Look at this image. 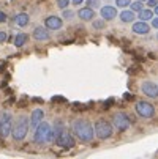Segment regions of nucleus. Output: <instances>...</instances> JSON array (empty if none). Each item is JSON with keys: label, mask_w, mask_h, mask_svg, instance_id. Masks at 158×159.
I'll return each mask as SVG.
<instances>
[{"label": "nucleus", "mask_w": 158, "mask_h": 159, "mask_svg": "<svg viewBox=\"0 0 158 159\" xmlns=\"http://www.w3.org/2000/svg\"><path fill=\"white\" fill-rule=\"evenodd\" d=\"M71 129H73V134L81 142H92L93 137H95L93 126L90 125V121H87V120H76V121H73Z\"/></svg>", "instance_id": "1"}, {"label": "nucleus", "mask_w": 158, "mask_h": 159, "mask_svg": "<svg viewBox=\"0 0 158 159\" xmlns=\"http://www.w3.org/2000/svg\"><path fill=\"white\" fill-rule=\"evenodd\" d=\"M30 129V121L26 115H21L16 118V121H13V129H11V137L16 142H21L27 137V132Z\"/></svg>", "instance_id": "2"}, {"label": "nucleus", "mask_w": 158, "mask_h": 159, "mask_svg": "<svg viewBox=\"0 0 158 159\" xmlns=\"http://www.w3.org/2000/svg\"><path fill=\"white\" fill-rule=\"evenodd\" d=\"M93 131H95V137H98L100 140H108L112 135V132H114L112 131V125L104 118H100L95 121Z\"/></svg>", "instance_id": "3"}, {"label": "nucleus", "mask_w": 158, "mask_h": 159, "mask_svg": "<svg viewBox=\"0 0 158 159\" xmlns=\"http://www.w3.org/2000/svg\"><path fill=\"white\" fill-rule=\"evenodd\" d=\"M11 129H13V115L10 112L3 110L0 115V137H8L11 135Z\"/></svg>", "instance_id": "4"}, {"label": "nucleus", "mask_w": 158, "mask_h": 159, "mask_svg": "<svg viewBox=\"0 0 158 159\" xmlns=\"http://www.w3.org/2000/svg\"><path fill=\"white\" fill-rule=\"evenodd\" d=\"M51 131V125L48 121H41L36 128H35V134H33V142L35 143H46L48 142V135Z\"/></svg>", "instance_id": "5"}, {"label": "nucleus", "mask_w": 158, "mask_h": 159, "mask_svg": "<svg viewBox=\"0 0 158 159\" xmlns=\"http://www.w3.org/2000/svg\"><path fill=\"white\" fill-rule=\"evenodd\" d=\"M112 126L117 131H127L131 126V120L125 112H117L112 115Z\"/></svg>", "instance_id": "6"}, {"label": "nucleus", "mask_w": 158, "mask_h": 159, "mask_svg": "<svg viewBox=\"0 0 158 159\" xmlns=\"http://www.w3.org/2000/svg\"><path fill=\"white\" fill-rule=\"evenodd\" d=\"M55 143H57V147H60V148H73V147L76 145L74 137H73L68 131H65V129L59 132V135L55 137Z\"/></svg>", "instance_id": "7"}, {"label": "nucleus", "mask_w": 158, "mask_h": 159, "mask_svg": "<svg viewBox=\"0 0 158 159\" xmlns=\"http://www.w3.org/2000/svg\"><path fill=\"white\" fill-rule=\"evenodd\" d=\"M134 109H136L138 115L142 117V118H152L155 115V107L150 102H147V101H138Z\"/></svg>", "instance_id": "8"}, {"label": "nucleus", "mask_w": 158, "mask_h": 159, "mask_svg": "<svg viewBox=\"0 0 158 159\" xmlns=\"http://www.w3.org/2000/svg\"><path fill=\"white\" fill-rule=\"evenodd\" d=\"M141 90H142V93H144L146 96H149V98H152V99L158 98V85H156L155 82H152V80L142 82Z\"/></svg>", "instance_id": "9"}, {"label": "nucleus", "mask_w": 158, "mask_h": 159, "mask_svg": "<svg viewBox=\"0 0 158 159\" xmlns=\"http://www.w3.org/2000/svg\"><path fill=\"white\" fill-rule=\"evenodd\" d=\"M62 25H63V20L59 16H48L44 19V27L49 30H59L62 29Z\"/></svg>", "instance_id": "10"}, {"label": "nucleus", "mask_w": 158, "mask_h": 159, "mask_svg": "<svg viewBox=\"0 0 158 159\" xmlns=\"http://www.w3.org/2000/svg\"><path fill=\"white\" fill-rule=\"evenodd\" d=\"M100 14L104 20H112L117 16V8H114L112 5H104L100 8Z\"/></svg>", "instance_id": "11"}, {"label": "nucleus", "mask_w": 158, "mask_h": 159, "mask_svg": "<svg viewBox=\"0 0 158 159\" xmlns=\"http://www.w3.org/2000/svg\"><path fill=\"white\" fill-rule=\"evenodd\" d=\"M43 118H44V112L41 110V109H35L33 112H32V115L29 117V121H30V128L32 129H35L41 121H43Z\"/></svg>", "instance_id": "12"}, {"label": "nucleus", "mask_w": 158, "mask_h": 159, "mask_svg": "<svg viewBox=\"0 0 158 159\" xmlns=\"http://www.w3.org/2000/svg\"><path fill=\"white\" fill-rule=\"evenodd\" d=\"M33 38L36 41H48L51 38L49 29H46V27H35L33 29Z\"/></svg>", "instance_id": "13"}, {"label": "nucleus", "mask_w": 158, "mask_h": 159, "mask_svg": "<svg viewBox=\"0 0 158 159\" xmlns=\"http://www.w3.org/2000/svg\"><path fill=\"white\" fill-rule=\"evenodd\" d=\"M149 30H150V27L146 20H138L133 24V33H136V35H147Z\"/></svg>", "instance_id": "14"}, {"label": "nucleus", "mask_w": 158, "mask_h": 159, "mask_svg": "<svg viewBox=\"0 0 158 159\" xmlns=\"http://www.w3.org/2000/svg\"><path fill=\"white\" fill-rule=\"evenodd\" d=\"M29 22H30V17H29L27 13H19L13 17V24L16 27H27Z\"/></svg>", "instance_id": "15"}, {"label": "nucleus", "mask_w": 158, "mask_h": 159, "mask_svg": "<svg viewBox=\"0 0 158 159\" xmlns=\"http://www.w3.org/2000/svg\"><path fill=\"white\" fill-rule=\"evenodd\" d=\"M78 16H79V19H81V20H92V19L95 17V10L89 8V7L81 8V10L78 11Z\"/></svg>", "instance_id": "16"}, {"label": "nucleus", "mask_w": 158, "mask_h": 159, "mask_svg": "<svg viewBox=\"0 0 158 159\" xmlns=\"http://www.w3.org/2000/svg\"><path fill=\"white\" fill-rule=\"evenodd\" d=\"M120 20L123 22V24H130V22L134 20V11L131 10H123L120 13Z\"/></svg>", "instance_id": "17"}, {"label": "nucleus", "mask_w": 158, "mask_h": 159, "mask_svg": "<svg viewBox=\"0 0 158 159\" xmlns=\"http://www.w3.org/2000/svg\"><path fill=\"white\" fill-rule=\"evenodd\" d=\"M138 16H139V20H152V17H153V11L149 8V10H141L139 13H138Z\"/></svg>", "instance_id": "18"}, {"label": "nucleus", "mask_w": 158, "mask_h": 159, "mask_svg": "<svg viewBox=\"0 0 158 159\" xmlns=\"http://www.w3.org/2000/svg\"><path fill=\"white\" fill-rule=\"evenodd\" d=\"M27 43V35L26 33H17L14 38V46L16 48H22L24 44Z\"/></svg>", "instance_id": "19"}, {"label": "nucleus", "mask_w": 158, "mask_h": 159, "mask_svg": "<svg viewBox=\"0 0 158 159\" xmlns=\"http://www.w3.org/2000/svg\"><path fill=\"white\" fill-rule=\"evenodd\" d=\"M130 8H131V11H134V13H139L144 7H142V2H139V0H138V2H131V3H130Z\"/></svg>", "instance_id": "20"}, {"label": "nucleus", "mask_w": 158, "mask_h": 159, "mask_svg": "<svg viewBox=\"0 0 158 159\" xmlns=\"http://www.w3.org/2000/svg\"><path fill=\"white\" fill-rule=\"evenodd\" d=\"M87 7L92 10H97L101 7V3H100V0H87Z\"/></svg>", "instance_id": "21"}, {"label": "nucleus", "mask_w": 158, "mask_h": 159, "mask_svg": "<svg viewBox=\"0 0 158 159\" xmlns=\"http://www.w3.org/2000/svg\"><path fill=\"white\" fill-rule=\"evenodd\" d=\"M130 3H131V0H116V5L119 8H127L130 7Z\"/></svg>", "instance_id": "22"}, {"label": "nucleus", "mask_w": 158, "mask_h": 159, "mask_svg": "<svg viewBox=\"0 0 158 159\" xmlns=\"http://www.w3.org/2000/svg\"><path fill=\"white\" fill-rule=\"evenodd\" d=\"M68 5H70V0H57V7L60 10H66Z\"/></svg>", "instance_id": "23"}, {"label": "nucleus", "mask_w": 158, "mask_h": 159, "mask_svg": "<svg viewBox=\"0 0 158 159\" xmlns=\"http://www.w3.org/2000/svg\"><path fill=\"white\" fill-rule=\"evenodd\" d=\"M93 29H104V20H93Z\"/></svg>", "instance_id": "24"}, {"label": "nucleus", "mask_w": 158, "mask_h": 159, "mask_svg": "<svg viewBox=\"0 0 158 159\" xmlns=\"http://www.w3.org/2000/svg\"><path fill=\"white\" fill-rule=\"evenodd\" d=\"M7 38H8V33H7V32H3V30H0V43L7 41Z\"/></svg>", "instance_id": "25"}, {"label": "nucleus", "mask_w": 158, "mask_h": 159, "mask_svg": "<svg viewBox=\"0 0 158 159\" xmlns=\"http://www.w3.org/2000/svg\"><path fill=\"white\" fill-rule=\"evenodd\" d=\"M147 5H149L150 8H155V7L158 5V0H147Z\"/></svg>", "instance_id": "26"}, {"label": "nucleus", "mask_w": 158, "mask_h": 159, "mask_svg": "<svg viewBox=\"0 0 158 159\" xmlns=\"http://www.w3.org/2000/svg\"><path fill=\"white\" fill-rule=\"evenodd\" d=\"M7 14L3 13V11H0V24H3V22H7Z\"/></svg>", "instance_id": "27"}, {"label": "nucleus", "mask_w": 158, "mask_h": 159, "mask_svg": "<svg viewBox=\"0 0 158 159\" xmlns=\"http://www.w3.org/2000/svg\"><path fill=\"white\" fill-rule=\"evenodd\" d=\"M152 27L158 29V16L156 17H152Z\"/></svg>", "instance_id": "28"}, {"label": "nucleus", "mask_w": 158, "mask_h": 159, "mask_svg": "<svg viewBox=\"0 0 158 159\" xmlns=\"http://www.w3.org/2000/svg\"><path fill=\"white\" fill-rule=\"evenodd\" d=\"M63 17H66V19L73 17V13H71V11H65V13H63Z\"/></svg>", "instance_id": "29"}, {"label": "nucleus", "mask_w": 158, "mask_h": 159, "mask_svg": "<svg viewBox=\"0 0 158 159\" xmlns=\"http://www.w3.org/2000/svg\"><path fill=\"white\" fill-rule=\"evenodd\" d=\"M82 2H84V0H71V3H73V5H81Z\"/></svg>", "instance_id": "30"}, {"label": "nucleus", "mask_w": 158, "mask_h": 159, "mask_svg": "<svg viewBox=\"0 0 158 159\" xmlns=\"http://www.w3.org/2000/svg\"><path fill=\"white\" fill-rule=\"evenodd\" d=\"M153 13H155V14H156V16H158V5H156V7H155V8H153Z\"/></svg>", "instance_id": "31"}, {"label": "nucleus", "mask_w": 158, "mask_h": 159, "mask_svg": "<svg viewBox=\"0 0 158 159\" xmlns=\"http://www.w3.org/2000/svg\"><path fill=\"white\" fill-rule=\"evenodd\" d=\"M139 2H147V0H139Z\"/></svg>", "instance_id": "32"}, {"label": "nucleus", "mask_w": 158, "mask_h": 159, "mask_svg": "<svg viewBox=\"0 0 158 159\" xmlns=\"http://www.w3.org/2000/svg\"><path fill=\"white\" fill-rule=\"evenodd\" d=\"M156 39H158V33H156Z\"/></svg>", "instance_id": "33"}]
</instances>
